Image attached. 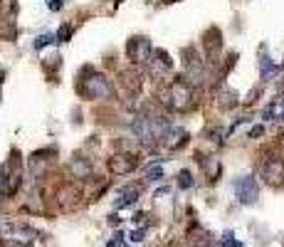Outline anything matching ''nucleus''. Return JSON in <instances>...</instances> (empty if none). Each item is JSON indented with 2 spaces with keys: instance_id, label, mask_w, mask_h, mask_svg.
Segmentation results:
<instances>
[{
  "instance_id": "1",
  "label": "nucleus",
  "mask_w": 284,
  "mask_h": 247,
  "mask_svg": "<svg viewBox=\"0 0 284 247\" xmlns=\"http://www.w3.org/2000/svg\"><path fill=\"white\" fill-rule=\"evenodd\" d=\"M170 129H173L170 121H166L163 116H151V114H143L134 121V134L143 146H154L158 138H163L168 134Z\"/></svg>"
},
{
  "instance_id": "2",
  "label": "nucleus",
  "mask_w": 284,
  "mask_h": 247,
  "mask_svg": "<svg viewBox=\"0 0 284 247\" xmlns=\"http://www.w3.org/2000/svg\"><path fill=\"white\" fill-rule=\"evenodd\" d=\"M77 92L84 99H109L114 94L112 82L99 72H84L79 84H77Z\"/></svg>"
},
{
  "instance_id": "3",
  "label": "nucleus",
  "mask_w": 284,
  "mask_h": 247,
  "mask_svg": "<svg viewBox=\"0 0 284 247\" xmlns=\"http://www.w3.org/2000/svg\"><path fill=\"white\" fill-rule=\"evenodd\" d=\"M20 178H23L20 153L13 151L10 161L0 166V195H3V198H8V195H15V191L20 188Z\"/></svg>"
},
{
  "instance_id": "4",
  "label": "nucleus",
  "mask_w": 284,
  "mask_h": 247,
  "mask_svg": "<svg viewBox=\"0 0 284 247\" xmlns=\"http://www.w3.org/2000/svg\"><path fill=\"white\" fill-rule=\"evenodd\" d=\"M161 101L173 111H188L190 101H193V92L185 82H173L170 87H166L161 92Z\"/></svg>"
},
{
  "instance_id": "5",
  "label": "nucleus",
  "mask_w": 284,
  "mask_h": 247,
  "mask_svg": "<svg viewBox=\"0 0 284 247\" xmlns=\"http://www.w3.org/2000/svg\"><path fill=\"white\" fill-rule=\"evenodd\" d=\"M235 195H237V200H240L242 205H252L257 203V198H259V186H257V180L252 176H242V178L235 180Z\"/></svg>"
},
{
  "instance_id": "6",
  "label": "nucleus",
  "mask_w": 284,
  "mask_h": 247,
  "mask_svg": "<svg viewBox=\"0 0 284 247\" xmlns=\"http://www.w3.org/2000/svg\"><path fill=\"white\" fill-rule=\"evenodd\" d=\"M126 52L131 57V62L143 65V62H148L154 57V47H151V42L146 40V37H131L126 45Z\"/></svg>"
},
{
  "instance_id": "7",
  "label": "nucleus",
  "mask_w": 284,
  "mask_h": 247,
  "mask_svg": "<svg viewBox=\"0 0 284 247\" xmlns=\"http://www.w3.org/2000/svg\"><path fill=\"white\" fill-rule=\"evenodd\" d=\"M134 168H136V156L131 153H116L109 158V171L114 176H128Z\"/></svg>"
},
{
  "instance_id": "8",
  "label": "nucleus",
  "mask_w": 284,
  "mask_h": 247,
  "mask_svg": "<svg viewBox=\"0 0 284 247\" xmlns=\"http://www.w3.org/2000/svg\"><path fill=\"white\" fill-rule=\"evenodd\" d=\"M262 176L267 178L270 186H282L284 183V161H279V158L265 161V166H262Z\"/></svg>"
},
{
  "instance_id": "9",
  "label": "nucleus",
  "mask_w": 284,
  "mask_h": 247,
  "mask_svg": "<svg viewBox=\"0 0 284 247\" xmlns=\"http://www.w3.org/2000/svg\"><path fill=\"white\" fill-rule=\"evenodd\" d=\"M163 138H166V146L176 151V149H181V146L188 143V131H183V129H170Z\"/></svg>"
},
{
  "instance_id": "10",
  "label": "nucleus",
  "mask_w": 284,
  "mask_h": 247,
  "mask_svg": "<svg viewBox=\"0 0 284 247\" xmlns=\"http://www.w3.org/2000/svg\"><path fill=\"white\" fill-rule=\"evenodd\" d=\"M136 200H139V188H126V191H121V195H119V200L114 203V208L121 210V208L134 205Z\"/></svg>"
},
{
  "instance_id": "11",
  "label": "nucleus",
  "mask_w": 284,
  "mask_h": 247,
  "mask_svg": "<svg viewBox=\"0 0 284 247\" xmlns=\"http://www.w3.org/2000/svg\"><path fill=\"white\" fill-rule=\"evenodd\" d=\"M15 35H17L15 23L8 20V17H3V20H0V40H15Z\"/></svg>"
},
{
  "instance_id": "12",
  "label": "nucleus",
  "mask_w": 284,
  "mask_h": 247,
  "mask_svg": "<svg viewBox=\"0 0 284 247\" xmlns=\"http://www.w3.org/2000/svg\"><path fill=\"white\" fill-rule=\"evenodd\" d=\"M200 163H203V168H205L208 178H210V180L217 178V173H220V163H217V158H203Z\"/></svg>"
},
{
  "instance_id": "13",
  "label": "nucleus",
  "mask_w": 284,
  "mask_h": 247,
  "mask_svg": "<svg viewBox=\"0 0 284 247\" xmlns=\"http://www.w3.org/2000/svg\"><path fill=\"white\" fill-rule=\"evenodd\" d=\"M154 57H158V59H154V65H158L161 69H173V59L168 57V52H163V50H154Z\"/></svg>"
},
{
  "instance_id": "14",
  "label": "nucleus",
  "mask_w": 284,
  "mask_h": 247,
  "mask_svg": "<svg viewBox=\"0 0 284 247\" xmlns=\"http://www.w3.org/2000/svg\"><path fill=\"white\" fill-rule=\"evenodd\" d=\"M274 62H272L270 57H262V59H259V72H262V79H270V74L272 72H274Z\"/></svg>"
},
{
  "instance_id": "15",
  "label": "nucleus",
  "mask_w": 284,
  "mask_h": 247,
  "mask_svg": "<svg viewBox=\"0 0 284 247\" xmlns=\"http://www.w3.org/2000/svg\"><path fill=\"white\" fill-rule=\"evenodd\" d=\"M178 186L188 191V188H193V176H190V171H181L178 173Z\"/></svg>"
},
{
  "instance_id": "16",
  "label": "nucleus",
  "mask_w": 284,
  "mask_h": 247,
  "mask_svg": "<svg viewBox=\"0 0 284 247\" xmlns=\"http://www.w3.org/2000/svg\"><path fill=\"white\" fill-rule=\"evenodd\" d=\"M55 40H57L55 35H40L37 40L32 42V47H35V50H42V47H47L50 42H55Z\"/></svg>"
},
{
  "instance_id": "17",
  "label": "nucleus",
  "mask_w": 284,
  "mask_h": 247,
  "mask_svg": "<svg viewBox=\"0 0 284 247\" xmlns=\"http://www.w3.org/2000/svg\"><path fill=\"white\" fill-rule=\"evenodd\" d=\"M17 10V5H15L13 0H0V15H10Z\"/></svg>"
},
{
  "instance_id": "18",
  "label": "nucleus",
  "mask_w": 284,
  "mask_h": 247,
  "mask_svg": "<svg viewBox=\"0 0 284 247\" xmlns=\"http://www.w3.org/2000/svg\"><path fill=\"white\" fill-rule=\"evenodd\" d=\"M70 35H72L70 25H62V28L57 30V40H59V42H67V40H70Z\"/></svg>"
},
{
  "instance_id": "19",
  "label": "nucleus",
  "mask_w": 284,
  "mask_h": 247,
  "mask_svg": "<svg viewBox=\"0 0 284 247\" xmlns=\"http://www.w3.org/2000/svg\"><path fill=\"white\" fill-rule=\"evenodd\" d=\"M146 178H148V180H161V178H163V171H161L158 166H156V168L151 166V168L146 171Z\"/></svg>"
},
{
  "instance_id": "20",
  "label": "nucleus",
  "mask_w": 284,
  "mask_h": 247,
  "mask_svg": "<svg viewBox=\"0 0 284 247\" xmlns=\"http://www.w3.org/2000/svg\"><path fill=\"white\" fill-rule=\"evenodd\" d=\"M223 247H242V245L235 240V235L232 233H225L223 235Z\"/></svg>"
},
{
  "instance_id": "21",
  "label": "nucleus",
  "mask_w": 284,
  "mask_h": 247,
  "mask_svg": "<svg viewBox=\"0 0 284 247\" xmlns=\"http://www.w3.org/2000/svg\"><path fill=\"white\" fill-rule=\"evenodd\" d=\"M106 247H128V245H126V237H124L121 233H116V235H114V240H112V242H109Z\"/></svg>"
},
{
  "instance_id": "22",
  "label": "nucleus",
  "mask_w": 284,
  "mask_h": 247,
  "mask_svg": "<svg viewBox=\"0 0 284 247\" xmlns=\"http://www.w3.org/2000/svg\"><path fill=\"white\" fill-rule=\"evenodd\" d=\"M72 168H74L79 176H86V173H89V163H84V161H74V163H72Z\"/></svg>"
},
{
  "instance_id": "23",
  "label": "nucleus",
  "mask_w": 284,
  "mask_h": 247,
  "mask_svg": "<svg viewBox=\"0 0 284 247\" xmlns=\"http://www.w3.org/2000/svg\"><path fill=\"white\" fill-rule=\"evenodd\" d=\"M128 240H131V242H141V240H143V230H131Z\"/></svg>"
},
{
  "instance_id": "24",
  "label": "nucleus",
  "mask_w": 284,
  "mask_h": 247,
  "mask_svg": "<svg viewBox=\"0 0 284 247\" xmlns=\"http://www.w3.org/2000/svg\"><path fill=\"white\" fill-rule=\"evenodd\" d=\"M62 5H64V3H62V0H47V8H50V10H62Z\"/></svg>"
},
{
  "instance_id": "25",
  "label": "nucleus",
  "mask_w": 284,
  "mask_h": 247,
  "mask_svg": "<svg viewBox=\"0 0 284 247\" xmlns=\"http://www.w3.org/2000/svg\"><path fill=\"white\" fill-rule=\"evenodd\" d=\"M262 134H265V129H262V126H255V129L250 131V138H257V136H262Z\"/></svg>"
},
{
  "instance_id": "26",
  "label": "nucleus",
  "mask_w": 284,
  "mask_h": 247,
  "mask_svg": "<svg viewBox=\"0 0 284 247\" xmlns=\"http://www.w3.org/2000/svg\"><path fill=\"white\" fill-rule=\"evenodd\" d=\"M0 82H3V69H0Z\"/></svg>"
}]
</instances>
